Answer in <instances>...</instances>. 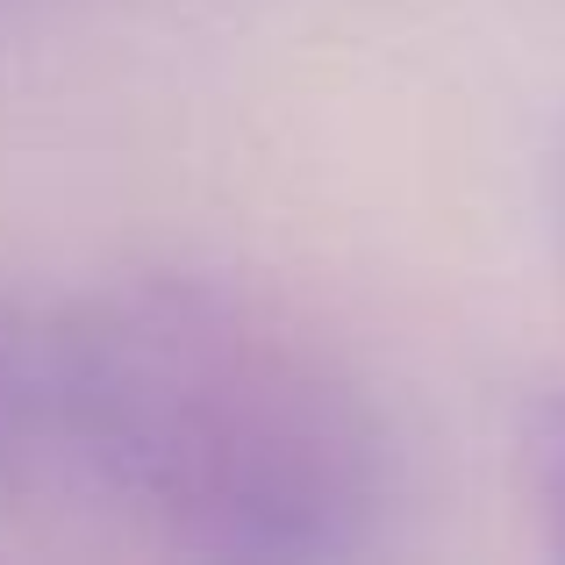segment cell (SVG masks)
Listing matches in <instances>:
<instances>
[{
    "label": "cell",
    "mask_w": 565,
    "mask_h": 565,
    "mask_svg": "<svg viewBox=\"0 0 565 565\" xmlns=\"http://www.w3.org/2000/svg\"><path fill=\"white\" fill-rule=\"evenodd\" d=\"M72 480L207 558H365L401 451L359 365L287 301L215 273H129L57 301Z\"/></svg>",
    "instance_id": "1"
},
{
    "label": "cell",
    "mask_w": 565,
    "mask_h": 565,
    "mask_svg": "<svg viewBox=\"0 0 565 565\" xmlns=\"http://www.w3.org/2000/svg\"><path fill=\"white\" fill-rule=\"evenodd\" d=\"M515 466H523V494L537 509L544 552L565 558V386H537L515 415Z\"/></svg>",
    "instance_id": "3"
},
{
    "label": "cell",
    "mask_w": 565,
    "mask_h": 565,
    "mask_svg": "<svg viewBox=\"0 0 565 565\" xmlns=\"http://www.w3.org/2000/svg\"><path fill=\"white\" fill-rule=\"evenodd\" d=\"M72 480L65 451V322L0 294V494Z\"/></svg>",
    "instance_id": "2"
},
{
    "label": "cell",
    "mask_w": 565,
    "mask_h": 565,
    "mask_svg": "<svg viewBox=\"0 0 565 565\" xmlns=\"http://www.w3.org/2000/svg\"><path fill=\"white\" fill-rule=\"evenodd\" d=\"M552 230H558V250H565V158H558V172H552Z\"/></svg>",
    "instance_id": "4"
}]
</instances>
